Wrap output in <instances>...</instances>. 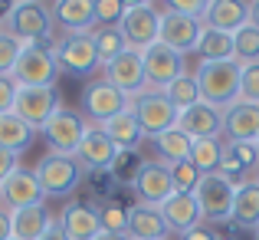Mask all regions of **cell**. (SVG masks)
<instances>
[{
    "label": "cell",
    "mask_w": 259,
    "mask_h": 240,
    "mask_svg": "<svg viewBox=\"0 0 259 240\" xmlns=\"http://www.w3.org/2000/svg\"><path fill=\"white\" fill-rule=\"evenodd\" d=\"M240 73H243V66L236 59H227V63H200V70L194 73L197 86H200V99L217 106V109H230L240 99Z\"/></svg>",
    "instance_id": "1"
},
{
    "label": "cell",
    "mask_w": 259,
    "mask_h": 240,
    "mask_svg": "<svg viewBox=\"0 0 259 240\" xmlns=\"http://www.w3.org/2000/svg\"><path fill=\"white\" fill-rule=\"evenodd\" d=\"M128 112L138 119V128L145 139H158V135H164L167 128L177 125V109L171 106V99H167L161 89H145V92L132 95L128 99Z\"/></svg>",
    "instance_id": "2"
},
{
    "label": "cell",
    "mask_w": 259,
    "mask_h": 240,
    "mask_svg": "<svg viewBox=\"0 0 259 240\" xmlns=\"http://www.w3.org/2000/svg\"><path fill=\"white\" fill-rule=\"evenodd\" d=\"M197 204H200L203 221L210 224H223L233 214V197H236V181H230L223 171H213V175H203L200 184L194 191Z\"/></svg>",
    "instance_id": "3"
},
{
    "label": "cell",
    "mask_w": 259,
    "mask_h": 240,
    "mask_svg": "<svg viewBox=\"0 0 259 240\" xmlns=\"http://www.w3.org/2000/svg\"><path fill=\"white\" fill-rule=\"evenodd\" d=\"M39 188L46 197H66L69 191H76V184L82 181V164L72 155H43L39 164L33 168Z\"/></svg>",
    "instance_id": "4"
},
{
    "label": "cell",
    "mask_w": 259,
    "mask_h": 240,
    "mask_svg": "<svg viewBox=\"0 0 259 240\" xmlns=\"http://www.w3.org/2000/svg\"><path fill=\"white\" fill-rule=\"evenodd\" d=\"M10 76L17 86H56V76H59L56 53L43 43H26Z\"/></svg>",
    "instance_id": "5"
},
{
    "label": "cell",
    "mask_w": 259,
    "mask_h": 240,
    "mask_svg": "<svg viewBox=\"0 0 259 240\" xmlns=\"http://www.w3.org/2000/svg\"><path fill=\"white\" fill-rule=\"evenodd\" d=\"M53 30V13L50 7L36 4V0H20L10 7V17H7V33L20 40V43H43L50 40Z\"/></svg>",
    "instance_id": "6"
},
{
    "label": "cell",
    "mask_w": 259,
    "mask_h": 240,
    "mask_svg": "<svg viewBox=\"0 0 259 240\" xmlns=\"http://www.w3.org/2000/svg\"><path fill=\"white\" fill-rule=\"evenodd\" d=\"M39 132H43V139H46V145H50L53 155H72V158H76L79 142H82V135H85V122H82L79 112L59 106Z\"/></svg>",
    "instance_id": "7"
},
{
    "label": "cell",
    "mask_w": 259,
    "mask_h": 240,
    "mask_svg": "<svg viewBox=\"0 0 259 240\" xmlns=\"http://www.w3.org/2000/svg\"><path fill=\"white\" fill-rule=\"evenodd\" d=\"M121 37H125L128 50L145 53L148 46L158 43V30H161V10H154L151 4H128L125 17L118 23Z\"/></svg>",
    "instance_id": "8"
},
{
    "label": "cell",
    "mask_w": 259,
    "mask_h": 240,
    "mask_svg": "<svg viewBox=\"0 0 259 240\" xmlns=\"http://www.w3.org/2000/svg\"><path fill=\"white\" fill-rule=\"evenodd\" d=\"M53 53H56L59 70L69 73V76H92L102 66L99 53H95V43H92V33H66Z\"/></svg>",
    "instance_id": "9"
},
{
    "label": "cell",
    "mask_w": 259,
    "mask_h": 240,
    "mask_svg": "<svg viewBox=\"0 0 259 240\" xmlns=\"http://www.w3.org/2000/svg\"><path fill=\"white\" fill-rule=\"evenodd\" d=\"M59 109V95L56 86H20L17 89V102H13V115L26 122L33 132L50 122V115Z\"/></svg>",
    "instance_id": "10"
},
{
    "label": "cell",
    "mask_w": 259,
    "mask_h": 240,
    "mask_svg": "<svg viewBox=\"0 0 259 240\" xmlns=\"http://www.w3.org/2000/svg\"><path fill=\"white\" fill-rule=\"evenodd\" d=\"M82 109H85L89 119H92V125H102V122H108V119H115V115L125 112L128 95L118 92V89H115L112 82H105V79H92L85 86V92H82Z\"/></svg>",
    "instance_id": "11"
},
{
    "label": "cell",
    "mask_w": 259,
    "mask_h": 240,
    "mask_svg": "<svg viewBox=\"0 0 259 240\" xmlns=\"http://www.w3.org/2000/svg\"><path fill=\"white\" fill-rule=\"evenodd\" d=\"M105 70V82H112L118 92H125L128 99L138 92H145L148 89V79H145V56H141L138 50H125L121 56H115L108 66H102Z\"/></svg>",
    "instance_id": "12"
},
{
    "label": "cell",
    "mask_w": 259,
    "mask_h": 240,
    "mask_svg": "<svg viewBox=\"0 0 259 240\" xmlns=\"http://www.w3.org/2000/svg\"><path fill=\"white\" fill-rule=\"evenodd\" d=\"M141 56H145L148 89H161V92H164V89L171 86L177 76H184V56L177 50H171V46L154 43V46H148Z\"/></svg>",
    "instance_id": "13"
},
{
    "label": "cell",
    "mask_w": 259,
    "mask_h": 240,
    "mask_svg": "<svg viewBox=\"0 0 259 240\" xmlns=\"http://www.w3.org/2000/svg\"><path fill=\"white\" fill-rule=\"evenodd\" d=\"M200 33H203V20L184 17V13H174V10H164V13H161L158 43L171 46V50H177L181 56H184V53H190V50H197Z\"/></svg>",
    "instance_id": "14"
},
{
    "label": "cell",
    "mask_w": 259,
    "mask_h": 240,
    "mask_svg": "<svg viewBox=\"0 0 259 240\" xmlns=\"http://www.w3.org/2000/svg\"><path fill=\"white\" fill-rule=\"evenodd\" d=\"M135 194H138V204H151V208H161L167 197L174 194V181H171V168L164 161H145L135 178Z\"/></svg>",
    "instance_id": "15"
},
{
    "label": "cell",
    "mask_w": 259,
    "mask_h": 240,
    "mask_svg": "<svg viewBox=\"0 0 259 240\" xmlns=\"http://www.w3.org/2000/svg\"><path fill=\"white\" fill-rule=\"evenodd\" d=\"M46 194L39 188L36 175L33 171L17 168L4 184H0V208L4 211H20V208H33V204H43Z\"/></svg>",
    "instance_id": "16"
},
{
    "label": "cell",
    "mask_w": 259,
    "mask_h": 240,
    "mask_svg": "<svg viewBox=\"0 0 259 240\" xmlns=\"http://www.w3.org/2000/svg\"><path fill=\"white\" fill-rule=\"evenodd\" d=\"M177 128L181 132H187L194 142L200 139H220L223 135V109L210 106V102H197V106L184 109L181 115H177Z\"/></svg>",
    "instance_id": "17"
},
{
    "label": "cell",
    "mask_w": 259,
    "mask_h": 240,
    "mask_svg": "<svg viewBox=\"0 0 259 240\" xmlns=\"http://www.w3.org/2000/svg\"><path fill=\"white\" fill-rule=\"evenodd\" d=\"M115 155H118V148L112 145V139H108L99 125H85V135H82L79 152H76V161L82 164V171H95V175H102V171L112 168Z\"/></svg>",
    "instance_id": "18"
},
{
    "label": "cell",
    "mask_w": 259,
    "mask_h": 240,
    "mask_svg": "<svg viewBox=\"0 0 259 240\" xmlns=\"http://www.w3.org/2000/svg\"><path fill=\"white\" fill-rule=\"evenodd\" d=\"M223 135L230 142H249L256 145L259 139V106L236 99L230 109H223Z\"/></svg>",
    "instance_id": "19"
},
{
    "label": "cell",
    "mask_w": 259,
    "mask_h": 240,
    "mask_svg": "<svg viewBox=\"0 0 259 240\" xmlns=\"http://www.w3.org/2000/svg\"><path fill=\"white\" fill-rule=\"evenodd\" d=\"M128 237L132 240H167L171 237V227H167L161 208H151V204L128 208Z\"/></svg>",
    "instance_id": "20"
},
{
    "label": "cell",
    "mask_w": 259,
    "mask_h": 240,
    "mask_svg": "<svg viewBox=\"0 0 259 240\" xmlns=\"http://www.w3.org/2000/svg\"><path fill=\"white\" fill-rule=\"evenodd\" d=\"M56 224L63 227V234L69 240H95L102 234L99 211L89 208V204H66Z\"/></svg>",
    "instance_id": "21"
},
{
    "label": "cell",
    "mask_w": 259,
    "mask_h": 240,
    "mask_svg": "<svg viewBox=\"0 0 259 240\" xmlns=\"http://www.w3.org/2000/svg\"><path fill=\"white\" fill-rule=\"evenodd\" d=\"M161 214H164L171 234H187V230H194L197 224H203L200 204H197L194 194H171L164 204H161Z\"/></svg>",
    "instance_id": "22"
},
{
    "label": "cell",
    "mask_w": 259,
    "mask_h": 240,
    "mask_svg": "<svg viewBox=\"0 0 259 240\" xmlns=\"http://www.w3.org/2000/svg\"><path fill=\"white\" fill-rule=\"evenodd\" d=\"M246 23H249V4H243V0H210L207 4L203 26H210V30L236 33Z\"/></svg>",
    "instance_id": "23"
},
{
    "label": "cell",
    "mask_w": 259,
    "mask_h": 240,
    "mask_svg": "<svg viewBox=\"0 0 259 240\" xmlns=\"http://www.w3.org/2000/svg\"><path fill=\"white\" fill-rule=\"evenodd\" d=\"M230 221L243 230H259V181L256 178L236 181V197H233Z\"/></svg>",
    "instance_id": "24"
},
{
    "label": "cell",
    "mask_w": 259,
    "mask_h": 240,
    "mask_svg": "<svg viewBox=\"0 0 259 240\" xmlns=\"http://www.w3.org/2000/svg\"><path fill=\"white\" fill-rule=\"evenodd\" d=\"M53 17L69 33H92L95 30V0H59Z\"/></svg>",
    "instance_id": "25"
},
{
    "label": "cell",
    "mask_w": 259,
    "mask_h": 240,
    "mask_svg": "<svg viewBox=\"0 0 259 240\" xmlns=\"http://www.w3.org/2000/svg\"><path fill=\"white\" fill-rule=\"evenodd\" d=\"M53 224L56 221L50 217L46 204H33V208L10 211V227H13V237L17 240H39Z\"/></svg>",
    "instance_id": "26"
},
{
    "label": "cell",
    "mask_w": 259,
    "mask_h": 240,
    "mask_svg": "<svg viewBox=\"0 0 259 240\" xmlns=\"http://www.w3.org/2000/svg\"><path fill=\"white\" fill-rule=\"evenodd\" d=\"M99 128L112 139V145L118 148V152H138V145L145 142V135H141V128H138V119H135L128 109L121 115H115V119L102 122Z\"/></svg>",
    "instance_id": "27"
},
{
    "label": "cell",
    "mask_w": 259,
    "mask_h": 240,
    "mask_svg": "<svg viewBox=\"0 0 259 240\" xmlns=\"http://www.w3.org/2000/svg\"><path fill=\"white\" fill-rule=\"evenodd\" d=\"M220 171L230 178V181H236L240 175H253V171L259 175V152H256V145H249V142H227Z\"/></svg>",
    "instance_id": "28"
},
{
    "label": "cell",
    "mask_w": 259,
    "mask_h": 240,
    "mask_svg": "<svg viewBox=\"0 0 259 240\" xmlns=\"http://www.w3.org/2000/svg\"><path fill=\"white\" fill-rule=\"evenodd\" d=\"M33 135H36V132H33L20 115H13V112L0 115V148L20 155V152H26V148L33 145Z\"/></svg>",
    "instance_id": "29"
},
{
    "label": "cell",
    "mask_w": 259,
    "mask_h": 240,
    "mask_svg": "<svg viewBox=\"0 0 259 240\" xmlns=\"http://www.w3.org/2000/svg\"><path fill=\"white\" fill-rule=\"evenodd\" d=\"M154 148H158V155H161V161H164V164H181V161H190L194 139L174 125V128H167L164 135L154 139Z\"/></svg>",
    "instance_id": "30"
},
{
    "label": "cell",
    "mask_w": 259,
    "mask_h": 240,
    "mask_svg": "<svg viewBox=\"0 0 259 240\" xmlns=\"http://www.w3.org/2000/svg\"><path fill=\"white\" fill-rule=\"evenodd\" d=\"M197 56H200V63H227V59H233V33H220V30L203 26L200 43H197Z\"/></svg>",
    "instance_id": "31"
},
{
    "label": "cell",
    "mask_w": 259,
    "mask_h": 240,
    "mask_svg": "<svg viewBox=\"0 0 259 240\" xmlns=\"http://www.w3.org/2000/svg\"><path fill=\"white\" fill-rule=\"evenodd\" d=\"M223 152H227V142L220 139H200L194 142V152H190V164H194L200 175H213L223 164Z\"/></svg>",
    "instance_id": "32"
},
{
    "label": "cell",
    "mask_w": 259,
    "mask_h": 240,
    "mask_svg": "<svg viewBox=\"0 0 259 240\" xmlns=\"http://www.w3.org/2000/svg\"><path fill=\"white\" fill-rule=\"evenodd\" d=\"M92 43H95V53H99V63L108 66L115 56H121V53L128 50L125 37H121L118 26H95L92 30Z\"/></svg>",
    "instance_id": "33"
},
{
    "label": "cell",
    "mask_w": 259,
    "mask_h": 240,
    "mask_svg": "<svg viewBox=\"0 0 259 240\" xmlns=\"http://www.w3.org/2000/svg\"><path fill=\"white\" fill-rule=\"evenodd\" d=\"M164 95L171 99V106L177 109V115H181L184 109H190V106H197V102H200V86H197V76H190V73L177 76L171 86L164 89Z\"/></svg>",
    "instance_id": "34"
},
{
    "label": "cell",
    "mask_w": 259,
    "mask_h": 240,
    "mask_svg": "<svg viewBox=\"0 0 259 240\" xmlns=\"http://www.w3.org/2000/svg\"><path fill=\"white\" fill-rule=\"evenodd\" d=\"M233 59L240 66H249V63H259V26L246 23L233 33Z\"/></svg>",
    "instance_id": "35"
},
{
    "label": "cell",
    "mask_w": 259,
    "mask_h": 240,
    "mask_svg": "<svg viewBox=\"0 0 259 240\" xmlns=\"http://www.w3.org/2000/svg\"><path fill=\"white\" fill-rule=\"evenodd\" d=\"M141 164H145V161H141L138 152H118L115 161H112V168H108V175H112L115 181H121V184H135Z\"/></svg>",
    "instance_id": "36"
},
{
    "label": "cell",
    "mask_w": 259,
    "mask_h": 240,
    "mask_svg": "<svg viewBox=\"0 0 259 240\" xmlns=\"http://www.w3.org/2000/svg\"><path fill=\"white\" fill-rule=\"evenodd\" d=\"M99 221L105 234H128V211L115 201H105L99 208Z\"/></svg>",
    "instance_id": "37"
},
{
    "label": "cell",
    "mask_w": 259,
    "mask_h": 240,
    "mask_svg": "<svg viewBox=\"0 0 259 240\" xmlns=\"http://www.w3.org/2000/svg\"><path fill=\"white\" fill-rule=\"evenodd\" d=\"M171 168V181H174V194H194L197 184H200V171L194 168L190 161H181V164H167Z\"/></svg>",
    "instance_id": "38"
},
{
    "label": "cell",
    "mask_w": 259,
    "mask_h": 240,
    "mask_svg": "<svg viewBox=\"0 0 259 240\" xmlns=\"http://www.w3.org/2000/svg\"><path fill=\"white\" fill-rule=\"evenodd\" d=\"M20 53H23V43H20L13 33L0 30V76H10V73H13Z\"/></svg>",
    "instance_id": "39"
},
{
    "label": "cell",
    "mask_w": 259,
    "mask_h": 240,
    "mask_svg": "<svg viewBox=\"0 0 259 240\" xmlns=\"http://www.w3.org/2000/svg\"><path fill=\"white\" fill-rule=\"evenodd\" d=\"M125 10V0H95V26H118Z\"/></svg>",
    "instance_id": "40"
},
{
    "label": "cell",
    "mask_w": 259,
    "mask_h": 240,
    "mask_svg": "<svg viewBox=\"0 0 259 240\" xmlns=\"http://www.w3.org/2000/svg\"><path fill=\"white\" fill-rule=\"evenodd\" d=\"M240 102L259 106V63L243 66V73H240Z\"/></svg>",
    "instance_id": "41"
},
{
    "label": "cell",
    "mask_w": 259,
    "mask_h": 240,
    "mask_svg": "<svg viewBox=\"0 0 259 240\" xmlns=\"http://www.w3.org/2000/svg\"><path fill=\"white\" fill-rule=\"evenodd\" d=\"M207 4L210 0H174V4H167V10L184 13V17H194V20H203L207 17Z\"/></svg>",
    "instance_id": "42"
},
{
    "label": "cell",
    "mask_w": 259,
    "mask_h": 240,
    "mask_svg": "<svg viewBox=\"0 0 259 240\" xmlns=\"http://www.w3.org/2000/svg\"><path fill=\"white\" fill-rule=\"evenodd\" d=\"M17 82L13 76H0V115L4 112H13V102H17Z\"/></svg>",
    "instance_id": "43"
},
{
    "label": "cell",
    "mask_w": 259,
    "mask_h": 240,
    "mask_svg": "<svg viewBox=\"0 0 259 240\" xmlns=\"http://www.w3.org/2000/svg\"><path fill=\"white\" fill-rule=\"evenodd\" d=\"M17 168H20V155H13V152H7V148H0V184H4Z\"/></svg>",
    "instance_id": "44"
},
{
    "label": "cell",
    "mask_w": 259,
    "mask_h": 240,
    "mask_svg": "<svg viewBox=\"0 0 259 240\" xmlns=\"http://www.w3.org/2000/svg\"><path fill=\"white\" fill-rule=\"evenodd\" d=\"M213 237H217V230H213V227H207V224H197L194 230L181 234V240H213Z\"/></svg>",
    "instance_id": "45"
},
{
    "label": "cell",
    "mask_w": 259,
    "mask_h": 240,
    "mask_svg": "<svg viewBox=\"0 0 259 240\" xmlns=\"http://www.w3.org/2000/svg\"><path fill=\"white\" fill-rule=\"evenodd\" d=\"M13 237V227H10V211L0 208V240H10Z\"/></svg>",
    "instance_id": "46"
},
{
    "label": "cell",
    "mask_w": 259,
    "mask_h": 240,
    "mask_svg": "<svg viewBox=\"0 0 259 240\" xmlns=\"http://www.w3.org/2000/svg\"><path fill=\"white\" fill-rule=\"evenodd\" d=\"M39 240H69V237H66V234H63V227H59V224H53V227H50V230H46V234H43V237H39Z\"/></svg>",
    "instance_id": "47"
},
{
    "label": "cell",
    "mask_w": 259,
    "mask_h": 240,
    "mask_svg": "<svg viewBox=\"0 0 259 240\" xmlns=\"http://www.w3.org/2000/svg\"><path fill=\"white\" fill-rule=\"evenodd\" d=\"M249 23L259 26V0H256V4H249Z\"/></svg>",
    "instance_id": "48"
},
{
    "label": "cell",
    "mask_w": 259,
    "mask_h": 240,
    "mask_svg": "<svg viewBox=\"0 0 259 240\" xmlns=\"http://www.w3.org/2000/svg\"><path fill=\"white\" fill-rule=\"evenodd\" d=\"M95 240H132V237H128V234H105V230H102Z\"/></svg>",
    "instance_id": "49"
},
{
    "label": "cell",
    "mask_w": 259,
    "mask_h": 240,
    "mask_svg": "<svg viewBox=\"0 0 259 240\" xmlns=\"http://www.w3.org/2000/svg\"><path fill=\"white\" fill-rule=\"evenodd\" d=\"M256 152H259V139H256Z\"/></svg>",
    "instance_id": "50"
},
{
    "label": "cell",
    "mask_w": 259,
    "mask_h": 240,
    "mask_svg": "<svg viewBox=\"0 0 259 240\" xmlns=\"http://www.w3.org/2000/svg\"><path fill=\"white\" fill-rule=\"evenodd\" d=\"M256 240H259V230H256Z\"/></svg>",
    "instance_id": "51"
},
{
    "label": "cell",
    "mask_w": 259,
    "mask_h": 240,
    "mask_svg": "<svg viewBox=\"0 0 259 240\" xmlns=\"http://www.w3.org/2000/svg\"><path fill=\"white\" fill-rule=\"evenodd\" d=\"M10 240H17V237H10Z\"/></svg>",
    "instance_id": "52"
},
{
    "label": "cell",
    "mask_w": 259,
    "mask_h": 240,
    "mask_svg": "<svg viewBox=\"0 0 259 240\" xmlns=\"http://www.w3.org/2000/svg\"><path fill=\"white\" fill-rule=\"evenodd\" d=\"M256 181H259V175H256Z\"/></svg>",
    "instance_id": "53"
}]
</instances>
